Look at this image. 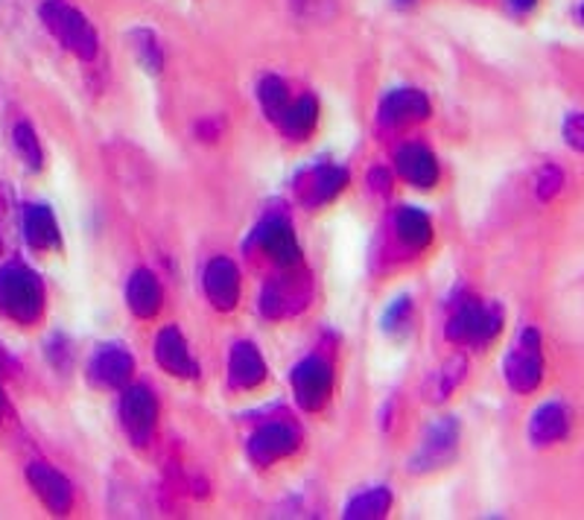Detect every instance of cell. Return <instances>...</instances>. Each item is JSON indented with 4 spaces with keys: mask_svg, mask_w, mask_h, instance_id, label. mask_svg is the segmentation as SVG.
<instances>
[{
    "mask_svg": "<svg viewBox=\"0 0 584 520\" xmlns=\"http://www.w3.org/2000/svg\"><path fill=\"white\" fill-rule=\"evenodd\" d=\"M395 167H398L400 179L409 182L418 191H430L436 187L441 179L439 159L432 153L430 146L418 144V141H409L395 153Z\"/></svg>",
    "mask_w": 584,
    "mask_h": 520,
    "instance_id": "17",
    "label": "cell"
},
{
    "mask_svg": "<svg viewBox=\"0 0 584 520\" xmlns=\"http://www.w3.org/2000/svg\"><path fill=\"white\" fill-rule=\"evenodd\" d=\"M570 432H573V409H570L564 400H544V404L529 416L526 439L532 448H555V445L570 439Z\"/></svg>",
    "mask_w": 584,
    "mask_h": 520,
    "instance_id": "10",
    "label": "cell"
},
{
    "mask_svg": "<svg viewBox=\"0 0 584 520\" xmlns=\"http://www.w3.org/2000/svg\"><path fill=\"white\" fill-rule=\"evenodd\" d=\"M0 366H3V354H0Z\"/></svg>",
    "mask_w": 584,
    "mask_h": 520,
    "instance_id": "40",
    "label": "cell"
},
{
    "mask_svg": "<svg viewBox=\"0 0 584 520\" xmlns=\"http://www.w3.org/2000/svg\"><path fill=\"white\" fill-rule=\"evenodd\" d=\"M301 445V432L289 421H266L248 436L246 453L257 468H269L280 459L293 457Z\"/></svg>",
    "mask_w": 584,
    "mask_h": 520,
    "instance_id": "9",
    "label": "cell"
},
{
    "mask_svg": "<svg viewBox=\"0 0 584 520\" xmlns=\"http://www.w3.org/2000/svg\"><path fill=\"white\" fill-rule=\"evenodd\" d=\"M135 375V357L123 345H100L89 363L91 384L100 389H123L132 384Z\"/></svg>",
    "mask_w": 584,
    "mask_h": 520,
    "instance_id": "15",
    "label": "cell"
},
{
    "mask_svg": "<svg viewBox=\"0 0 584 520\" xmlns=\"http://www.w3.org/2000/svg\"><path fill=\"white\" fill-rule=\"evenodd\" d=\"M202 284H205V296L214 310L232 313L240 305V269L232 257H211Z\"/></svg>",
    "mask_w": 584,
    "mask_h": 520,
    "instance_id": "14",
    "label": "cell"
},
{
    "mask_svg": "<svg viewBox=\"0 0 584 520\" xmlns=\"http://www.w3.org/2000/svg\"><path fill=\"white\" fill-rule=\"evenodd\" d=\"M503 330V307L496 302H480V298H464L457 310L450 313L444 325V337L453 345H468V348H489Z\"/></svg>",
    "mask_w": 584,
    "mask_h": 520,
    "instance_id": "2",
    "label": "cell"
},
{
    "mask_svg": "<svg viewBox=\"0 0 584 520\" xmlns=\"http://www.w3.org/2000/svg\"><path fill=\"white\" fill-rule=\"evenodd\" d=\"M126 307L137 319H155L164 307V287L150 269H137L126 281Z\"/></svg>",
    "mask_w": 584,
    "mask_h": 520,
    "instance_id": "20",
    "label": "cell"
},
{
    "mask_svg": "<svg viewBox=\"0 0 584 520\" xmlns=\"http://www.w3.org/2000/svg\"><path fill=\"white\" fill-rule=\"evenodd\" d=\"M389 512H392V491L383 489V486H375V489L354 494L342 514L348 520H377L386 518Z\"/></svg>",
    "mask_w": 584,
    "mask_h": 520,
    "instance_id": "25",
    "label": "cell"
},
{
    "mask_svg": "<svg viewBox=\"0 0 584 520\" xmlns=\"http://www.w3.org/2000/svg\"><path fill=\"white\" fill-rule=\"evenodd\" d=\"M255 243L273 257L280 269H296L301 264V246H298L293 225L284 216H269L257 225Z\"/></svg>",
    "mask_w": 584,
    "mask_h": 520,
    "instance_id": "16",
    "label": "cell"
},
{
    "mask_svg": "<svg viewBox=\"0 0 584 520\" xmlns=\"http://www.w3.org/2000/svg\"><path fill=\"white\" fill-rule=\"evenodd\" d=\"M395 234L409 252H424L432 243V220L421 208L403 205L395 216Z\"/></svg>",
    "mask_w": 584,
    "mask_h": 520,
    "instance_id": "23",
    "label": "cell"
},
{
    "mask_svg": "<svg viewBox=\"0 0 584 520\" xmlns=\"http://www.w3.org/2000/svg\"><path fill=\"white\" fill-rule=\"evenodd\" d=\"M395 3H398V7H412L416 0H395Z\"/></svg>",
    "mask_w": 584,
    "mask_h": 520,
    "instance_id": "37",
    "label": "cell"
},
{
    "mask_svg": "<svg viewBox=\"0 0 584 520\" xmlns=\"http://www.w3.org/2000/svg\"><path fill=\"white\" fill-rule=\"evenodd\" d=\"M12 144H16L18 159L24 161L27 170H41V167H44V153H41L39 135H35V129H32V123H27V121L16 123V129H12Z\"/></svg>",
    "mask_w": 584,
    "mask_h": 520,
    "instance_id": "28",
    "label": "cell"
},
{
    "mask_svg": "<svg viewBox=\"0 0 584 520\" xmlns=\"http://www.w3.org/2000/svg\"><path fill=\"white\" fill-rule=\"evenodd\" d=\"M432 112L430 96L418 89H395L380 100L377 109V121L386 129H403L412 123L427 121Z\"/></svg>",
    "mask_w": 584,
    "mask_h": 520,
    "instance_id": "12",
    "label": "cell"
},
{
    "mask_svg": "<svg viewBox=\"0 0 584 520\" xmlns=\"http://www.w3.org/2000/svg\"><path fill=\"white\" fill-rule=\"evenodd\" d=\"M298 182H301V202L307 208H319V205L337 200L348 187V170L337 167V164H321V167L305 173Z\"/></svg>",
    "mask_w": 584,
    "mask_h": 520,
    "instance_id": "19",
    "label": "cell"
},
{
    "mask_svg": "<svg viewBox=\"0 0 584 520\" xmlns=\"http://www.w3.org/2000/svg\"><path fill=\"white\" fill-rule=\"evenodd\" d=\"M266 360L257 351L255 343H234L228 354V384L237 392H255L257 386L266 384Z\"/></svg>",
    "mask_w": 584,
    "mask_h": 520,
    "instance_id": "18",
    "label": "cell"
},
{
    "mask_svg": "<svg viewBox=\"0 0 584 520\" xmlns=\"http://www.w3.org/2000/svg\"><path fill=\"white\" fill-rule=\"evenodd\" d=\"M278 126L289 141H307L319 126V103H316V96L301 94L298 100H293L284 118L278 121Z\"/></svg>",
    "mask_w": 584,
    "mask_h": 520,
    "instance_id": "22",
    "label": "cell"
},
{
    "mask_svg": "<svg viewBox=\"0 0 584 520\" xmlns=\"http://www.w3.org/2000/svg\"><path fill=\"white\" fill-rule=\"evenodd\" d=\"M21 228H24V241L30 243V248H35V252L62 248V232H59L57 216H53V211H50L48 205H41V202L27 205Z\"/></svg>",
    "mask_w": 584,
    "mask_h": 520,
    "instance_id": "21",
    "label": "cell"
},
{
    "mask_svg": "<svg viewBox=\"0 0 584 520\" xmlns=\"http://www.w3.org/2000/svg\"><path fill=\"white\" fill-rule=\"evenodd\" d=\"M153 354H155V363H158L170 377L193 380V377L199 375V366L193 360L191 345H187L185 334L178 330V325H164V328L155 334Z\"/></svg>",
    "mask_w": 584,
    "mask_h": 520,
    "instance_id": "13",
    "label": "cell"
},
{
    "mask_svg": "<svg viewBox=\"0 0 584 520\" xmlns=\"http://www.w3.org/2000/svg\"><path fill=\"white\" fill-rule=\"evenodd\" d=\"M196 132H199V137L205 135V141H216V137H219V126H214L211 121L199 123V126H196Z\"/></svg>",
    "mask_w": 584,
    "mask_h": 520,
    "instance_id": "35",
    "label": "cell"
},
{
    "mask_svg": "<svg viewBox=\"0 0 584 520\" xmlns=\"http://www.w3.org/2000/svg\"><path fill=\"white\" fill-rule=\"evenodd\" d=\"M126 41H129V50H132V57L137 59V64H141L146 73L164 71V50H161V41L153 30L135 27V30L126 32Z\"/></svg>",
    "mask_w": 584,
    "mask_h": 520,
    "instance_id": "26",
    "label": "cell"
},
{
    "mask_svg": "<svg viewBox=\"0 0 584 520\" xmlns=\"http://www.w3.org/2000/svg\"><path fill=\"white\" fill-rule=\"evenodd\" d=\"M561 135H564V144H567L573 153L584 155V114H567V118H564V126H561Z\"/></svg>",
    "mask_w": 584,
    "mask_h": 520,
    "instance_id": "32",
    "label": "cell"
},
{
    "mask_svg": "<svg viewBox=\"0 0 584 520\" xmlns=\"http://www.w3.org/2000/svg\"><path fill=\"white\" fill-rule=\"evenodd\" d=\"M41 21L68 53H73L80 62H94L100 39H96V30L80 9H73L64 0H44L41 3Z\"/></svg>",
    "mask_w": 584,
    "mask_h": 520,
    "instance_id": "4",
    "label": "cell"
},
{
    "mask_svg": "<svg viewBox=\"0 0 584 520\" xmlns=\"http://www.w3.org/2000/svg\"><path fill=\"white\" fill-rule=\"evenodd\" d=\"M257 100H260V109L273 123H278L289 109V103H293L287 82L275 77V73H266L264 80L257 82Z\"/></svg>",
    "mask_w": 584,
    "mask_h": 520,
    "instance_id": "27",
    "label": "cell"
},
{
    "mask_svg": "<svg viewBox=\"0 0 584 520\" xmlns=\"http://www.w3.org/2000/svg\"><path fill=\"white\" fill-rule=\"evenodd\" d=\"M289 386H293L296 404L305 412H321L328 407L330 395H334V366L319 354H310V357L293 366Z\"/></svg>",
    "mask_w": 584,
    "mask_h": 520,
    "instance_id": "7",
    "label": "cell"
},
{
    "mask_svg": "<svg viewBox=\"0 0 584 520\" xmlns=\"http://www.w3.org/2000/svg\"><path fill=\"white\" fill-rule=\"evenodd\" d=\"M117 416H121L126 439L135 448H146L155 436V425H158V400L146 386H123Z\"/></svg>",
    "mask_w": 584,
    "mask_h": 520,
    "instance_id": "8",
    "label": "cell"
},
{
    "mask_svg": "<svg viewBox=\"0 0 584 520\" xmlns=\"http://www.w3.org/2000/svg\"><path fill=\"white\" fill-rule=\"evenodd\" d=\"M464 377H468V360L462 354H453L436 375H430V380L424 384V398L430 404H444L464 384Z\"/></svg>",
    "mask_w": 584,
    "mask_h": 520,
    "instance_id": "24",
    "label": "cell"
},
{
    "mask_svg": "<svg viewBox=\"0 0 584 520\" xmlns=\"http://www.w3.org/2000/svg\"><path fill=\"white\" fill-rule=\"evenodd\" d=\"M0 313L21 328L39 325L44 316V284L21 264L0 266Z\"/></svg>",
    "mask_w": 584,
    "mask_h": 520,
    "instance_id": "1",
    "label": "cell"
},
{
    "mask_svg": "<svg viewBox=\"0 0 584 520\" xmlns=\"http://www.w3.org/2000/svg\"><path fill=\"white\" fill-rule=\"evenodd\" d=\"M298 269V266H296ZM287 269V275L266 281L260 293V313L266 319H293L305 313L313 298V281L307 273Z\"/></svg>",
    "mask_w": 584,
    "mask_h": 520,
    "instance_id": "5",
    "label": "cell"
},
{
    "mask_svg": "<svg viewBox=\"0 0 584 520\" xmlns=\"http://www.w3.org/2000/svg\"><path fill=\"white\" fill-rule=\"evenodd\" d=\"M509 7H512V12H518V16H529V12L537 7V0H509Z\"/></svg>",
    "mask_w": 584,
    "mask_h": 520,
    "instance_id": "34",
    "label": "cell"
},
{
    "mask_svg": "<svg viewBox=\"0 0 584 520\" xmlns=\"http://www.w3.org/2000/svg\"><path fill=\"white\" fill-rule=\"evenodd\" d=\"M578 18H582V24H584V0H582V7H578Z\"/></svg>",
    "mask_w": 584,
    "mask_h": 520,
    "instance_id": "38",
    "label": "cell"
},
{
    "mask_svg": "<svg viewBox=\"0 0 584 520\" xmlns=\"http://www.w3.org/2000/svg\"><path fill=\"white\" fill-rule=\"evenodd\" d=\"M564 182H567V176H564V170L559 164H544L535 176V200L544 202V205L553 202L564 191Z\"/></svg>",
    "mask_w": 584,
    "mask_h": 520,
    "instance_id": "29",
    "label": "cell"
},
{
    "mask_svg": "<svg viewBox=\"0 0 584 520\" xmlns=\"http://www.w3.org/2000/svg\"><path fill=\"white\" fill-rule=\"evenodd\" d=\"M546 375L544 339L537 328H521L503 357V380L514 395H532L541 389Z\"/></svg>",
    "mask_w": 584,
    "mask_h": 520,
    "instance_id": "3",
    "label": "cell"
},
{
    "mask_svg": "<svg viewBox=\"0 0 584 520\" xmlns=\"http://www.w3.org/2000/svg\"><path fill=\"white\" fill-rule=\"evenodd\" d=\"M27 482H30V489L35 491V497L44 503V509H48L50 514H57V518L71 514L73 486L64 473H59L57 468H50L48 462H32L27 465Z\"/></svg>",
    "mask_w": 584,
    "mask_h": 520,
    "instance_id": "11",
    "label": "cell"
},
{
    "mask_svg": "<svg viewBox=\"0 0 584 520\" xmlns=\"http://www.w3.org/2000/svg\"><path fill=\"white\" fill-rule=\"evenodd\" d=\"M293 9L307 21H328L337 16V0H293Z\"/></svg>",
    "mask_w": 584,
    "mask_h": 520,
    "instance_id": "31",
    "label": "cell"
},
{
    "mask_svg": "<svg viewBox=\"0 0 584 520\" xmlns=\"http://www.w3.org/2000/svg\"><path fill=\"white\" fill-rule=\"evenodd\" d=\"M459 450V421L453 416H444L439 421H432L427 427L424 439L418 445V450L409 457V473L416 477H424V473L439 471V468H448L453 459H457Z\"/></svg>",
    "mask_w": 584,
    "mask_h": 520,
    "instance_id": "6",
    "label": "cell"
},
{
    "mask_svg": "<svg viewBox=\"0 0 584 520\" xmlns=\"http://www.w3.org/2000/svg\"><path fill=\"white\" fill-rule=\"evenodd\" d=\"M0 248H3V234H0Z\"/></svg>",
    "mask_w": 584,
    "mask_h": 520,
    "instance_id": "39",
    "label": "cell"
},
{
    "mask_svg": "<svg viewBox=\"0 0 584 520\" xmlns=\"http://www.w3.org/2000/svg\"><path fill=\"white\" fill-rule=\"evenodd\" d=\"M409 319H412V298L409 296L395 298L392 305L386 307L383 313V330L386 334H398V330L407 328Z\"/></svg>",
    "mask_w": 584,
    "mask_h": 520,
    "instance_id": "30",
    "label": "cell"
},
{
    "mask_svg": "<svg viewBox=\"0 0 584 520\" xmlns=\"http://www.w3.org/2000/svg\"><path fill=\"white\" fill-rule=\"evenodd\" d=\"M369 182H371V187H375L377 193H389V191H392V173H389V167H375V170H371Z\"/></svg>",
    "mask_w": 584,
    "mask_h": 520,
    "instance_id": "33",
    "label": "cell"
},
{
    "mask_svg": "<svg viewBox=\"0 0 584 520\" xmlns=\"http://www.w3.org/2000/svg\"><path fill=\"white\" fill-rule=\"evenodd\" d=\"M7 395H3V389H0V425H3V418H7Z\"/></svg>",
    "mask_w": 584,
    "mask_h": 520,
    "instance_id": "36",
    "label": "cell"
}]
</instances>
